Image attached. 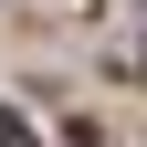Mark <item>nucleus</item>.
Wrapping results in <instances>:
<instances>
[{
    "mask_svg": "<svg viewBox=\"0 0 147 147\" xmlns=\"http://www.w3.org/2000/svg\"><path fill=\"white\" fill-rule=\"evenodd\" d=\"M0 147H32V116L21 105H0Z\"/></svg>",
    "mask_w": 147,
    "mask_h": 147,
    "instance_id": "obj_1",
    "label": "nucleus"
}]
</instances>
